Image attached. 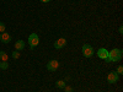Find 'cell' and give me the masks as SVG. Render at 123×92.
Listing matches in <instances>:
<instances>
[{
    "instance_id": "obj_13",
    "label": "cell",
    "mask_w": 123,
    "mask_h": 92,
    "mask_svg": "<svg viewBox=\"0 0 123 92\" xmlns=\"http://www.w3.org/2000/svg\"><path fill=\"white\" fill-rule=\"evenodd\" d=\"M5 29H6V26L4 22H0V33H4L5 32Z\"/></svg>"
},
{
    "instance_id": "obj_8",
    "label": "cell",
    "mask_w": 123,
    "mask_h": 92,
    "mask_svg": "<svg viewBox=\"0 0 123 92\" xmlns=\"http://www.w3.org/2000/svg\"><path fill=\"white\" fill-rule=\"evenodd\" d=\"M25 47H26L25 40H22V39H18V40H16V43H15V49L17 50V52H20V50H22Z\"/></svg>"
},
{
    "instance_id": "obj_6",
    "label": "cell",
    "mask_w": 123,
    "mask_h": 92,
    "mask_svg": "<svg viewBox=\"0 0 123 92\" xmlns=\"http://www.w3.org/2000/svg\"><path fill=\"white\" fill-rule=\"evenodd\" d=\"M97 57L102 60H105L106 63H108V50L106 48H100L97 50Z\"/></svg>"
},
{
    "instance_id": "obj_10",
    "label": "cell",
    "mask_w": 123,
    "mask_h": 92,
    "mask_svg": "<svg viewBox=\"0 0 123 92\" xmlns=\"http://www.w3.org/2000/svg\"><path fill=\"white\" fill-rule=\"evenodd\" d=\"M55 86H57V88L64 90V87L67 86V82H65L64 80H57V82H55Z\"/></svg>"
},
{
    "instance_id": "obj_14",
    "label": "cell",
    "mask_w": 123,
    "mask_h": 92,
    "mask_svg": "<svg viewBox=\"0 0 123 92\" xmlns=\"http://www.w3.org/2000/svg\"><path fill=\"white\" fill-rule=\"evenodd\" d=\"M116 73L121 76V75H123V66L122 65H119L118 68H117V70H116Z\"/></svg>"
},
{
    "instance_id": "obj_4",
    "label": "cell",
    "mask_w": 123,
    "mask_h": 92,
    "mask_svg": "<svg viewBox=\"0 0 123 92\" xmlns=\"http://www.w3.org/2000/svg\"><path fill=\"white\" fill-rule=\"evenodd\" d=\"M119 80V75L116 73V71H111V73L107 75V82L108 84H116Z\"/></svg>"
},
{
    "instance_id": "obj_9",
    "label": "cell",
    "mask_w": 123,
    "mask_h": 92,
    "mask_svg": "<svg viewBox=\"0 0 123 92\" xmlns=\"http://www.w3.org/2000/svg\"><path fill=\"white\" fill-rule=\"evenodd\" d=\"M0 40H1V43H9L10 40H11V36H10L9 33H6V32H4V33H1L0 34Z\"/></svg>"
},
{
    "instance_id": "obj_12",
    "label": "cell",
    "mask_w": 123,
    "mask_h": 92,
    "mask_svg": "<svg viewBox=\"0 0 123 92\" xmlns=\"http://www.w3.org/2000/svg\"><path fill=\"white\" fill-rule=\"evenodd\" d=\"M7 68H9V63H7V61H0V69L7 70Z\"/></svg>"
},
{
    "instance_id": "obj_2",
    "label": "cell",
    "mask_w": 123,
    "mask_h": 92,
    "mask_svg": "<svg viewBox=\"0 0 123 92\" xmlns=\"http://www.w3.org/2000/svg\"><path fill=\"white\" fill-rule=\"evenodd\" d=\"M27 43H28L31 49H33L35 47H37L39 44V37H38V34L37 33H31L28 36V38H27Z\"/></svg>"
},
{
    "instance_id": "obj_1",
    "label": "cell",
    "mask_w": 123,
    "mask_h": 92,
    "mask_svg": "<svg viewBox=\"0 0 123 92\" xmlns=\"http://www.w3.org/2000/svg\"><path fill=\"white\" fill-rule=\"evenodd\" d=\"M122 55H123V52L119 48H113L108 50V63H117V61L122 59Z\"/></svg>"
},
{
    "instance_id": "obj_15",
    "label": "cell",
    "mask_w": 123,
    "mask_h": 92,
    "mask_svg": "<svg viewBox=\"0 0 123 92\" xmlns=\"http://www.w3.org/2000/svg\"><path fill=\"white\" fill-rule=\"evenodd\" d=\"M11 57H12L14 59H18V58H20V53L17 52V50H15V52H12V54H11Z\"/></svg>"
},
{
    "instance_id": "obj_17",
    "label": "cell",
    "mask_w": 123,
    "mask_h": 92,
    "mask_svg": "<svg viewBox=\"0 0 123 92\" xmlns=\"http://www.w3.org/2000/svg\"><path fill=\"white\" fill-rule=\"evenodd\" d=\"M118 32H119V34H123V26H119V28H118Z\"/></svg>"
},
{
    "instance_id": "obj_7",
    "label": "cell",
    "mask_w": 123,
    "mask_h": 92,
    "mask_svg": "<svg viewBox=\"0 0 123 92\" xmlns=\"http://www.w3.org/2000/svg\"><path fill=\"white\" fill-rule=\"evenodd\" d=\"M65 46H67V39L64 37L58 38L55 42H54V48L55 49H62V48H64Z\"/></svg>"
},
{
    "instance_id": "obj_16",
    "label": "cell",
    "mask_w": 123,
    "mask_h": 92,
    "mask_svg": "<svg viewBox=\"0 0 123 92\" xmlns=\"http://www.w3.org/2000/svg\"><path fill=\"white\" fill-rule=\"evenodd\" d=\"M64 91H65V92H73V88H71L70 86H65V87H64Z\"/></svg>"
},
{
    "instance_id": "obj_18",
    "label": "cell",
    "mask_w": 123,
    "mask_h": 92,
    "mask_svg": "<svg viewBox=\"0 0 123 92\" xmlns=\"http://www.w3.org/2000/svg\"><path fill=\"white\" fill-rule=\"evenodd\" d=\"M39 1H41V3H49L50 0H39Z\"/></svg>"
},
{
    "instance_id": "obj_3",
    "label": "cell",
    "mask_w": 123,
    "mask_h": 92,
    "mask_svg": "<svg viewBox=\"0 0 123 92\" xmlns=\"http://www.w3.org/2000/svg\"><path fill=\"white\" fill-rule=\"evenodd\" d=\"M81 53H83V55L85 58H91V57H94L95 50L90 44H84L83 48H81Z\"/></svg>"
},
{
    "instance_id": "obj_11",
    "label": "cell",
    "mask_w": 123,
    "mask_h": 92,
    "mask_svg": "<svg viewBox=\"0 0 123 92\" xmlns=\"http://www.w3.org/2000/svg\"><path fill=\"white\" fill-rule=\"evenodd\" d=\"M7 54L5 52H0V61H7Z\"/></svg>"
},
{
    "instance_id": "obj_5",
    "label": "cell",
    "mask_w": 123,
    "mask_h": 92,
    "mask_svg": "<svg viewBox=\"0 0 123 92\" xmlns=\"http://www.w3.org/2000/svg\"><path fill=\"white\" fill-rule=\"evenodd\" d=\"M59 68V61L53 59V60H49L47 63V70L48 71H57Z\"/></svg>"
}]
</instances>
